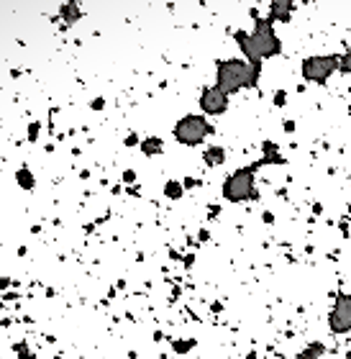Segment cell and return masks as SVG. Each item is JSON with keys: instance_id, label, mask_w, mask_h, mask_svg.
<instances>
[{"instance_id": "6da1fadb", "label": "cell", "mask_w": 351, "mask_h": 359, "mask_svg": "<svg viewBox=\"0 0 351 359\" xmlns=\"http://www.w3.org/2000/svg\"><path fill=\"white\" fill-rule=\"evenodd\" d=\"M259 75H262V65L259 62H241V59L221 62L218 65V87L226 95H231L241 87H254Z\"/></svg>"}, {"instance_id": "7a4b0ae2", "label": "cell", "mask_w": 351, "mask_h": 359, "mask_svg": "<svg viewBox=\"0 0 351 359\" xmlns=\"http://www.w3.org/2000/svg\"><path fill=\"white\" fill-rule=\"evenodd\" d=\"M236 39L241 44V49L249 57V62H259L262 57H274V54L282 51V44L277 39V33L272 31V26L267 21H256L254 33H244L239 31Z\"/></svg>"}, {"instance_id": "3957f363", "label": "cell", "mask_w": 351, "mask_h": 359, "mask_svg": "<svg viewBox=\"0 0 351 359\" xmlns=\"http://www.w3.org/2000/svg\"><path fill=\"white\" fill-rule=\"evenodd\" d=\"M254 169H256V164L233 172L226 180V185H223V195H226L228 200H233V203L246 200V197H254L256 195V190H254Z\"/></svg>"}, {"instance_id": "277c9868", "label": "cell", "mask_w": 351, "mask_h": 359, "mask_svg": "<svg viewBox=\"0 0 351 359\" xmlns=\"http://www.w3.org/2000/svg\"><path fill=\"white\" fill-rule=\"evenodd\" d=\"M213 129L208 126V121L200 118V115H185L182 121L175 126V136L179 144H187V147H195L208 136Z\"/></svg>"}, {"instance_id": "5b68a950", "label": "cell", "mask_w": 351, "mask_h": 359, "mask_svg": "<svg viewBox=\"0 0 351 359\" xmlns=\"http://www.w3.org/2000/svg\"><path fill=\"white\" fill-rule=\"evenodd\" d=\"M341 67V57H308L303 62V77L308 82H326V80L334 75Z\"/></svg>"}, {"instance_id": "8992f818", "label": "cell", "mask_w": 351, "mask_h": 359, "mask_svg": "<svg viewBox=\"0 0 351 359\" xmlns=\"http://www.w3.org/2000/svg\"><path fill=\"white\" fill-rule=\"evenodd\" d=\"M328 323L336 334H346L351 328V295H338L334 310L328 316Z\"/></svg>"}, {"instance_id": "52a82bcc", "label": "cell", "mask_w": 351, "mask_h": 359, "mask_svg": "<svg viewBox=\"0 0 351 359\" xmlns=\"http://www.w3.org/2000/svg\"><path fill=\"white\" fill-rule=\"evenodd\" d=\"M200 108L210 115H221V113H226V108H228V95L223 93L221 87H208V90H203V95H200Z\"/></svg>"}, {"instance_id": "ba28073f", "label": "cell", "mask_w": 351, "mask_h": 359, "mask_svg": "<svg viewBox=\"0 0 351 359\" xmlns=\"http://www.w3.org/2000/svg\"><path fill=\"white\" fill-rule=\"evenodd\" d=\"M269 11H272L274 18H282V21H287V18H290L292 5H290V3H274L272 8H269Z\"/></svg>"}, {"instance_id": "9c48e42d", "label": "cell", "mask_w": 351, "mask_h": 359, "mask_svg": "<svg viewBox=\"0 0 351 359\" xmlns=\"http://www.w3.org/2000/svg\"><path fill=\"white\" fill-rule=\"evenodd\" d=\"M205 162H208L210 167L221 164V162H223V149L221 147H210L208 151H205Z\"/></svg>"}, {"instance_id": "30bf717a", "label": "cell", "mask_w": 351, "mask_h": 359, "mask_svg": "<svg viewBox=\"0 0 351 359\" xmlns=\"http://www.w3.org/2000/svg\"><path fill=\"white\" fill-rule=\"evenodd\" d=\"M141 149L146 151V154H157V151H161V141L159 139H146L141 144Z\"/></svg>"}, {"instance_id": "8fae6325", "label": "cell", "mask_w": 351, "mask_h": 359, "mask_svg": "<svg viewBox=\"0 0 351 359\" xmlns=\"http://www.w3.org/2000/svg\"><path fill=\"white\" fill-rule=\"evenodd\" d=\"M320 354H323V344H318V341H316V344L308 346V352H303V359H316Z\"/></svg>"}, {"instance_id": "7c38bea8", "label": "cell", "mask_w": 351, "mask_h": 359, "mask_svg": "<svg viewBox=\"0 0 351 359\" xmlns=\"http://www.w3.org/2000/svg\"><path fill=\"white\" fill-rule=\"evenodd\" d=\"M164 193H167L169 197H179V193H182V190H179V187H177V182H167Z\"/></svg>"}, {"instance_id": "4fadbf2b", "label": "cell", "mask_w": 351, "mask_h": 359, "mask_svg": "<svg viewBox=\"0 0 351 359\" xmlns=\"http://www.w3.org/2000/svg\"><path fill=\"white\" fill-rule=\"evenodd\" d=\"M338 69H344V72H349V69H351V51L346 54L344 59H341V67H338Z\"/></svg>"}, {"instance_id": "5bb4252c", "label": "cell", "mask_w": 351, "mask_h": 359, "mask_svg": "<svg viewBox=\"0 0 351 359\" xmlns=\"http://www.w3.org/2000/svg\"><path fill=\"white\" fill-rule=\"evenodd\" d=\"M18 180H21V182H26V187H31V175H29V172H18Z\"/></svg>"}, {"instance_id": "9a60e30c", "label": "cell", "mask_w": 351, "mask_h": 359, "mask_svg": "<svg viewBox=\"0 0 351 359\" xmlns=\"http://www.w3.org/2000/svg\"><path fill=\"white\" fill-rule=\"evenodd\" d=\"M274 100H277L274 105H285V93H277V95H274Z\"/></svg>"}]
</instances>
